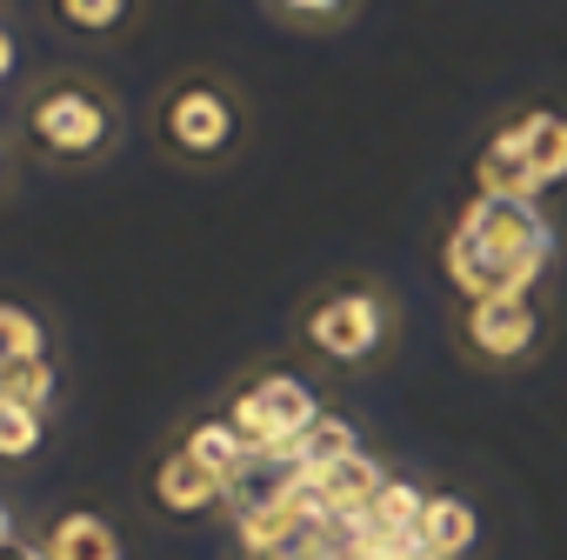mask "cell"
<instances>
[{"mask_svg":"<svg viewBox=\"0 0 567 560\" xmlns=\"http://www.w3.org/2000/svg\"><path fill=\"white\" fill-rule=\"evenodd\" d=\"M147 141L181 174H227V167H240V154L254 141L247 87L234 74H220V68H181L147 101Z\"/></svg>","mask_w":567,"mask_h":560,"instance_id":"2","label":"cell"},{"mask_svg":"<svg viewBox=\"0 0 567 560\" xmlns=\"http://www.w3.org/2000/svg\"><path fill=\"white\" fill-rule=\"evenodd\" d=\"M48 560H127V540H121V527L107 520V514H94V507H68V514H54V527H48Z\"/></svg>","mask_w":567,"mask_h":560,"instance_id":"9","label":"cell"},{"mask_svg":"<svg viewBox=\"0 0 567 560\" xmlns=\"http://www.w3.org/2000/svg\"><path fill=\"white\" fill-rule=\"evenodd\" d=\"M401 560H441V553H427V547H414V540H408V553H401Z\"/></svg>","mask_w":567,"mask_h":560,"instance_id":"15","label":"cell"},{"mask_svg":"<svg viewBox=\"0 0 567 560\" xmlns=\"http://www.w3.org/2000/svg\"><path fill=\"white\" fill-rule=\"evenodd\" d=\"M414 547H427L441 560H467L481 547V507L467 494H454V487L427 494L421 500V520H414Z\"/></svg>","mask_w":567,"mask_h":560,"instance_id":"8","label":"cell"},{"mask_svg":"<svg viewBox=\"0 0 567 560\" xmlns=\"http://www.w3.org/2000/svg\"><path fill=\"white\" fill-rule=\"evenodd\" d=\"M227 487L234 480H220L214 467H200L187 447H161L154 454V467H147V507L154 514H167V520H207V514H220L227 507Z\"/></svg>","mask_w":567,"mask_h":560,"instance_id":"6","label":"cell"},{"mask_svg":"<svg viewBox=\"0 0 567 560\" xmlns=\"http://www.w3.org/2000/svg\"><path fill=\"white\" fill-rule=\"evenodd\" d=\"M8 134L48 174H94V167H107L121 154L127 107H121L107 74H94L81 61H54V68H34L14 87Z\"/></svg>","mask_w":567,"mask_h":560,"instance_id":"1","label":"cell"},{"mask_svg":"<svg viewBox=\"0 0 567 560\" xmlns=\"http://www.w3.org/2000/svg\"><path fill=\"white\" fill-rule=\"evenodd\" d=\"M41 21L74 48H121L141 34L147 0H41Z\"/></svg>","mask_w":567,"mask_h":560,"instance_id":"7","label":"cell"},{"mask_svg":"<svg viewBox=\"0 0 567 560\" xmlns=\"http://www.w3.org/2000/svg\"><path fill=\"white\" fill-rule=\"evenodd\" d=\"M267 14L295 34H341L361 14V0H267Z\"/></svg>","mask_w":567,"mask_h":560,"instance_id":"12","label":"cell"},{"mask_svg":"<svg viewBox=\"0 0 567 560\" xmlns=\"http://www.w3.org/2000/svg\"><path fill=\"white\" fill-rule=\"evenodd\" d=\"M14 154H21V147H14V134L0 127V200H8V180H14Z\"/></svg>","mask_w":567,"mask_h":560,"instance_id":"13","label":"cell"},{"mask_svg":"<svg viewBox=\"0 0 567 560\" xmlns=\"http://www.w3.org/2000/svg\"><path fill=\"white\" fill-rule=\"evenodd\" d=\"M174 447H187V454H194L200 467H214L220 480H234V474H240V460L254 454V447L234 434V421H207V414H200V421H187V427L174 434Z\"/></svg>","mask_w":567,"mask_h":560,"instance_id":"11","label":"cell"},{"mask_svg":"<svg viewBox=\"0 0 567 560\" xmlns=\"http://www.w3.org/2000/svg\"><path fill=\"white\" fill-rule=\"evenodd\" d=\"M540 341H547V308L534 294H514V288H487V294L461 301V314H454V348L481 374L527 367L540 354Z\"/></svg>","mask_w":567,"mask_h":560,"instance_id":"4","label":"cell"},{"mask_svg":"<svg viewBox=\"0 0 567 560\" xmlns=\"http://www.w3.org/2000/svg\"><path fill=\"white\" fill-rule=\"evenodd\" d=\"M14 74V41H8V28H0V81Z\"/></svg>","mask_w":567,"mask_h":560,"instance_id":"14","label":"cell"},{"mask_svg":"<svg viewBox=\"0 0 567 560\" xmlns=\"http://www.w3.org/2000/svg\"><path fill=\"white\" fill-rule=\"evenodd\" d=\"M295 348L321 374H374L401 348V301L374 273H334L295 301Z\"/></svg>","mask_w":567,"mask_h":560,"instance_id":"3","label":"cell"},{"mask_svg":"<svg viewBox=\"0 0 567 560\" xmlns=\"http://www.w3.org/2000/svg\"><path fill=\"white\" fill-rule=\"evenodd\" d=\"M514 141H520V167H527V180H567V121L560 114H527L520 127H514Z\"/></svg>","mask_w":567,"mask_h":560,"instance_id":"10","label":"cell"},{"mask_svg":"<svg viewBox=\"0 0 567 560\" xmlns=\"http://www.w3.org/2000/svg\"><path fill=\"white\" fill-rule=\"evenodd\" d=\"M227 421H234V434H240L254 454L301 447V440L321 427V394H315L301 374H288V367H267V374H254V381L234 387Z\"/></svg>","mask_w":567,"mask_h":560,"instance_id":"5","label":"cell"},{"mask_svg":"<svg viewBox=\"0 0 567 560\" xmlns=\"http://www.w3.org/2000/svg\"><path fill=\"white\" fill-rule=\"evenodd\" d=\"M234 560H288V553H247V547H240V553H234Z\"/></svg>","mask_w":567,"mask_h":560,"instance_id":"16","label":"cell"}]
</instances>
